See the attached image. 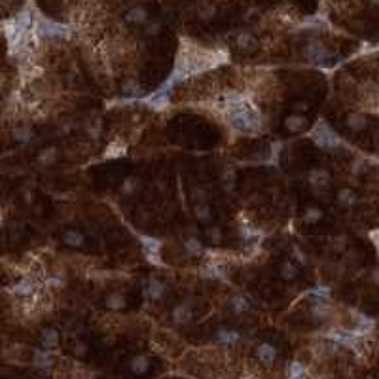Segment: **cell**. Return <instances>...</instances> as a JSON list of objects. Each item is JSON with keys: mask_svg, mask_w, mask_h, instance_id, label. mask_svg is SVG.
<instances>
[{"mask_svg": "<svg viewBox=\"0 0 379 379\" xmlns=\"http://www.w3.org/2000/svg\"><path fill=\"white\" fill-rule=\"evenodd\" d=\"M330 180H332V176H330V171H326V169H311V171L307 173V182H309L315 190H324V188H328L330 186Z\"/></svg>", "mask_w": 379, "mask_h": 379, "instance_id": "52a82bcc", "label": "cell"}, {"mask_svg": "<svg viewBox=\"0 0 379 379\" xmlns=\"http://www.w3.org/2000/svg\"><path fill=\"white\" fill-rule=\"evenodd\" d=\"M241 235H243V239L245 241H258L262 235H260L258 230H254L252 226H248V224H245V226H241Z\"/></svg>", "mask_w": 379, "mask_h": 379, "instance_id": "8d00e7d4", "label": "cell"}, {"mask_svg": "<svg viewBox=\"0 0 379 379\" xmlns=\"http://www.w3.org/2000/svg\"><path fill=\"white\" fill-rule=\"evenodd\" d=\"M205 235L209 241H213V243H220L222 241V232H220V228H207L205 230Z\"/></svg>", "mask_w": 379, "mask_h": 379, "instance_id": "60d3db41", "label": "cell"}, {"mask_svg": "<svg viewBox=\"0 0 379 379\" xmlns=\"http://www.w3.org/2000/svg\"><path fill=\"white\" fill-rule=\"evenodd\" d=\"M320 25H324V21L320 19V17H309V19H306L304 23H301V27H320Z\"/></svg>", "mask_w": 379, "mask_h": 379, "instance_id": "7bdbcfd3", "label": "cell"}, {"mask_svg": "<svg viewBox=\"0 0 379 379\" xmlns=\"http://www.w3.org/2000/svg\"><path fill=\"white\" fill-rule=\"evenodd\" d=\"M345 123L351 131H362L366 127V118L359 112H352L345 118Z\"/></svg>", "mask_w": 379, "mask_h": 379, "instance_id": "83f0119b", "label": "cell"}, {"mask_svg": "<svg viewBox=\"0 0 379 379\" xmlns=\"http://www.w3.org/2000/svg\"><path fill=\"white\" fill-rule=\"evenodd\" d=\"M87 131H89V135H91L93 139H99V133H100V121H99V120H95V121H93V125L87 127Z\"/></svg>", "mask_w": 379, "mask_h": 379, "instance_id": "ee69618b", "label": "cell"}, {"mask_svg": "<svg viewBox=\"0 0 379 379\" xmlns=\"http://www.w3.org/2000/svg\"><path fill=\"white\" fill-rule=\"evenodd\" d=\"M161 21L154 19V21H148L146 25H144V33H146V36H156V34H160L161 31Z\"/></svg>", "mask_w": 379, "mask_h": 379, "instance_id": "f35d334b", "label": "cell"}, {"mask_svg": "<svg viewBox=\"0 0 379 379\" xmlns=\"http://www.w3.org/2000/svg\"><path fill=\"white\" fill-rule=\"evenodd\" d=\"M72 352L76 355V357H84V355L87 352V345L86 343H78V345H74Z\"/></svg>", "mask_w": 379, "mask_h": 379, "instance_id": "f6af8a7d", "label": "cell"}, {"mask_svg": "<svg viewBox=\"0 0 379 379\" xmlns=\"http://www.w3.org/2000/svg\"><path fill=\"white\" fill-rule=\"evenodd\" d=\"M279 273H281V277H283L285 281H294L299 275L298 266L294 264L292 260H285V262L281 264V267H279Z\"/></svg>", "mask_w": 379, "mask_h": 379, "instance_id": "603a6c76", "label": "cell"}, {"mask_svg": "<svg viewBox=\"0 0 379 379\" xmlns=\"http://www.w3.org/2000/svg\"><path fill=\"white\" fill-rule=\"evenodd\" d=\"M61 241L65 243L67 246H84V243H86V235L80 232V230H65L63 232V235H61Z\"/></svg>", "mask_w": 379, "mask_h": 379, "instance_id": "9a60e30c", "label": "cell"}, {"mask_svg": "<svg viewBox=\"0 0 379 379\" xmlns=\"http://www.w3.org/2000/svg\"><path fill=\"white\" fill-rule=\"evenodd\" d=\"M171 93H173V91L158 89V91H154L152 95H148L146 99H144V103L150 105L154 110H163V108H167L169 107V103H171Z\"/></svg>", "mask_w": 379, "mask_h": 379, "instance_id": "ba28073f", "label": "cell"}, {"mask_svg": "<svg viewBox=\"0 0 379 379\" xmlns=\"http://www.w3.org/2000/svg\"><path fill=\"white\" fill-rule=\"evenodd\" d=\"M123 93L129 95V97H135V95L139 93V86H137V82L129 80L123 84Z\"/></svg>", "mask_w": 379, "mask_h": 379, "instance_id": "b9f144b4", "label": "cell"}, {"mask_svg": "<svg viewBox=\"0 0 379 379\" xmlns=\"http://www.w3.org/2000/svg\"><path fill=\"white\" fill-rule=\"evenodd\" d=\"M105 306H107L108 309H112V311H120V309L125 307V298H123L120 292H112V294H108Z\"/></svg>", "mask_w": 379, "mask_h": 379, "instance_id": "1f68e13d", "label": "cell"}, {"mask_svg": "<svg viewBox=\"0 0 379 379\" xmlns=\"http://www.w3.org/2000/svg\"><path fill=\"white\" fill-rule=\"evenodd\" d=\"M311 317L315 320H324L328 315H330V306H328V299H315L311 306Z\"/></svg>", "mask_w": 379, "mask_h": 379, "instance_id": "ffe728a7", "label": "cell"}, {"mask_svg": "<svg viewBox=\"0 0 379 379\" xmlns=\"http://www.w3.org/2000/svg\"><path fill=\"white\" fill-rule=\"evenodd\" d=\"M182 246H184V250H186L188 256H199V254H203V245H201V241L197 239V237H188V239L182 241Z\"/></svg>", "mask_w": 379, "mask_h": 379, "instance_id": "484cf974", "label": "cell"}, {"mask_svg": "<svg viewBox=\"0 0 379 379\" xmlns=\"http://www.w3.org/2000/svg\"><path fill=\"white\" fill-rule=\"evenodd\" d=\"M304 57H306L307 61L315 63V65H322V63L332 59L334 54L328 49V46L322 44V42L311 40V42H307L306 47H304Z\"/></svg>", "mask_w": 379, "mask_h": 379, "instance_id": "277c9868", "label": "cell"}, {"mask_svg": "<svg viewBox=\"0 0 379 379\" xmlns=\"http://www.w3.org/2000/svg\"><path fill=\"white\" fill-rule=\"evenodd\" d=\"M137 190H139V180L133 179V176H129V179H125L121 182V188H120L121 195H133Z\"/></svg>", "mask_w": 379, "mask_h": 379, "instance_id": "e575fe53", "label": "cell"}, {"mask_svg": "<svg viewBox=\"0 0 379 379\" xmlns=\"http://www.w3.org/2000/svg\"><path fill=\"white\" fill-rule=\"evenodd\" d=\"M165 292H167V286L163 285L160 279H156V277L148 279L146 286H144V294H146L148 299H152V301H160V299L165 296Z\"/></svg>", "mask_w": 379, "mask_h": 379, "instance_id": "8fae6325", "label": "cell"}, {"mask_svg": "<svg viewBox=\"0 0 379 379\" xmlns=\"http://www.w3.org/2000/svg\"><path fill=\"white\" fill-rule=\"evenodd\" d=\"M129 370L135 373V375H144L150 370V359L144 357V355H139V357H133L129 360Z\"/></svg>", "mask_w": 379, "mask_h": 379, "instance_id": "d6986e66", "label": "cell"}, {"mask_svg": "<svg viewBox=\"0 0 379 379\" xmlns=\"http://www.w3.org/2000/svg\"><path fill=\"white\" fill-rule=\"evenodd\" d=\"M4 2H6V4H10V2H15V0H4Z\"/></svg>", "mask_w": 379, "mask_h": 379, "instance_id": "f907efd6", "label": "cell"}, {"mask_svg": "<svg viewBox=\"0 0 379 379\" xmlns=\"http://www.w3.org/2000/svg\"><path fill=\"white\" fill-rule=\"evenodd\" d=\"M230 307H232L235 313H246L250 307H252V304H250V299H248V296H245V294H235L232 299H230Z\"/></svg>", "mask_w": 379, "mask_h": 379, "instance_id": "44dd1931", "label": "cell"}, {"mask_svg": "<svg viewBox=\"0 0 379 379\" xmlns=\"http://www.w3.org/2000/svg\"><path fill=\"white\" fill-rule=\"evenodd\" d=\"M44 285L49 288V286H59L61 285V279L59 277H47L46 281H44Z\"/></svg>", "mask_w": 379, "mask_h": 379, "instance_id": "bcb514c9", "label": "cell"}, {"mask_svg": "<svg viewBox=\"0 0 379 379\" xmlns=\"http://www.w3.org/2000/svg\"><path fill=\"white\" fill-rule=\"evenodd\" d=\"M241 339V334L237 330H228V328H222L216 332V341H218L222 347H233L237 345Z\"/></svg>", "mask_w": 379, "mask_h": 379, "instance_id": "5bb4252c", "label": "cell"}, {"mask_svg": "<svg viewBox=\"0 0 379 379\" xmlns=\"http://www.w3.org/2000/svg\"><path fill=\"white\" fill-rule=\"evenodd\" d=\"M373 279H375V283H379V269L373 271Z\"/></svg>", "mask_w": 379, "mask_h": 379, "instance_id": "681fc988", "label": "cell"}, {"mask_svg": "<svg viewBox=\"0 0 379 379\" xmlns=\"http://www.w3.org/2000/svg\"><path fill=\"white\" fill-rule=\"evenodd\" d=\"M220 180H222V184H224V188H226L228 192H232L233 186H235V180H237L235 169H233L232 165L224 167V171H222V174H220Z\"/></svg>", "mask_w": 379, "mask_h": 379, "instance_id": "4316f807", "label": "cell"}, {"mask_svg": "<svg viewBox=\"0 0 379 379\" xmlns=\"http://www.w3.org/2000/svg\"><path fill=\"white\" fill-rule=\"evenodd\" d=\"M55 161H57V148H46V150H42L40 154H38V163H40L42 167H49L54 165Z\"/></svg>", "mask_w": 379, "mask_h": 379, "instance_id": "f546056e", "label": "cell"}, {"mask_svg": "<svg viewBox=\"0 0 379 379\" xmlns=\"http://www.w3.org/2000/svg\"><path fill=\"white\" fill-rule=\"evenodd\" d=\"M203 273L207 277H213V279H226V267L218 266V264H211V266L203 267Z\"/></svg>", "mask_w": 379, "mask_h": 379, "instance_id": "836d02e7", "label": "cell"}, {"mask_svg": "<svg viewBox=\"0 0 379 379\" xmlns=\"http://www.w3.org/2000/svg\"><path fill=\"white\" fill-rule=\"evenodd\" d=\"M34 292V285H33V281H29V279H21L17 285H14V294H17V296H31V294Z\"/></svg>", "mask_w": 379, "mask_h": 379, "instance_id": "d6a6232c", "label": "cell"}, {"mask_svg": "<svg viewBox=\"0 0 379 379\" xmlns=\"http://www.w3.org/2000/svg\"><path fill=\"white\" fill-rule=\"evenodd\" d=\"M309 139L317 144L319 148H324V150H332V148H338L341 144V140L336 133H334L330 125L324 123V121H319L317 125L311 129L309 133Z\"/></svg>", "mask_w": 379, "mask_h": 379, "instance_id": "3957f363", "label": "cell"}, {"mask_svg": "<svg viewBox=\"0 0 379 379\" xmlns=\"http://www.w3.org/2000/svg\"><path fill=\"white\" fill-rule=\"evenodd\" d=\"M235 44H237L241 49H250V47L256 46V36H254L250 31H241V33L235 36Z\"/></svg>", "mask_w": 379, "mask_h": 379, "instance_id": "d4e9b609", "label": "cell"}, {"mask_svg": "<svg viewBox=\"0 0 379 379\" xmlns=\"http://www.w3.org/2000/svg\"><path fill=\"white\" fill-rule=\"evenodd\" d=\"M292 252H294V256L298 258V262H299V264H306V262H307V260H306V254H301V252H299V248H298V246H294V248H292Z\"/></svg>", "mask_w": 379, "mask_h": 379, "instance_id": "7dc6e473", "label": "cell"}, {"mask_svg": "<svg viewBox=\"0 0 379 379\" xmlns=\"http://www.w3.org/2000/svg\"><path fill=\"white\" fill-rule=\"evenodd\" d=\"M306 123H307L306 116H301V114H298V112H294L285 118V129L286 131H290V133H299V131H304Z\"/></svg>", "mask_w": 379, "mask_h": 379, "instance_id": "2e32d148", "label": "cell"}, {"mask_svg": "<svg viewBox=\"0 0 379 379\" xmlns=\"http://www.w3.org/2000/svg\"><path fill=\"white\" fill-rule=\"evenodd\" d=\"M33 137H34V131L31 129V125H19V127H15L14 139L17 140V142H21V144H29V142L33 140Z\"/></svg>", "mask_w": 379, "mask_h": 379, "instance_id": "f1b7e54d", "label": "cell"}, {"mask_svg": "<svg viewBox=\"0 0 379 379\" xmlns=\"http://www.w3.org/2000/svg\"><path fill=\"white\" fill-rule=\"evenodd\" d=\"M214 15H216V8H214V6H205L203 10H199V19L205 21V23L213 21Z\"/></svg>", "mask_w": 379, "mask_h": 379, "instance_id": "ab89813d", "label": "cell"}, {"mask_svg": "<svg viewBox=\"0 0 379 379\" xmlns=\"http://www.w3.org/2000/svg\"><path fill=\"white\" fill-rule=\"evenodd\" d=\"M34 33L42 36V38H63V40H68L72 36V27L65 25V23L46 19V17H36L34 19Z\"/></svg>", "mask_w": 379, "mask_h": 379, "instance_id": "7a4b0ae2", "label": "cell"}, {"mask_svg": "<svg viewBox=\"0 0 379 379\" xmlns=\"http://www.w3.org/2000/svg\"><path fill=\"white\" fill-rule=\"evenodd\" d=\"M228 110V121L230 125L239 131V133H256L262 129V116L260 110L254 107L248 99H243L235 103L233 107L226 108Z\"/></svg>", "mask_w": 379, "mask_h": 379, "instance_id": "6da1fadb", "label": "cell"}, {"mask_svg": "<svg viewBox=\"0 0 379 379\" xmlns=\"http://www.w3.org/2000/svg\"><path fill=\"white\" fill-rule=\"evenodd\" d=\"M171 319H173V322L176 326H184L188 324L190 320H192V306L190 304H179V306L174 307L173 313H171Z\"/></svg>", "mask_w": 379, "mask_h": 379, "instance_id": "7c38bea8", "label": "cell"}, {"mask_svg": "<svg viewBox=\"0 0 379 379\" xmlns=\"http://www.w3.org/2000/svg\"><path fill=\"white\" fill-rule=\"evenodd\" d=\"M320 218H322V211H320L319 207H309V209H306V213H304V222L306 224H317Z\"/></svg>", "mask_w": 379, "mask_h": 379, "instance_id": "d590c367", "label": "cell"}, {"mask_svg": "<svg viewBox=\"0 0 379 379\" xmlns=\"http://www.w3.org/2000/svg\"><path fill=\"white\" fill-rule=\"evenodd\" d=\"M123 19L127 23H131V25H146L150 21V14H148V10L144 6H133L131 10L125 12Z\"/></svg>", "mask_w": 379, "mask_h": 379, "instance_id": "30bf717a", "label": "cell"}, {"mask_svg": "<svg viewBox=\"0 0 379 379\" xmlns=\"http://www.w3.org/2000/svg\"><path fill=\"white\" fill-rule=\"evenodd\" d=\"M54 364V359H52V352L49 349H34L33 352V366L34 368H40V370H46V368H52Z\"/></svg>", "mask_w": 379, "mask_h": 379, "instance_id": "4fadbf2b", "label": "cell"}, {"mask_svg": "<svg viewBox=\"0 0 379 379\" xmlns=\"http://www.w3.org/2000/svg\"><path fill=\"white\" fill-rule=\"evenodd\" d=\"M326 338L336 341V343H339V345L349 347L352 351H359L360 349V343H359L360 336L355 332V330H332Z\"/></svg>", "mask_w": 379, "mask_h": 379, "instance_id": "5b68a950", "label": "cell"}, {"mask_svg": "<svg viewBox=\"0 0 379 379\" xmlns=\"http://www.w3.org/2000/svg\"><path fill=\"white\" fill-rule=\"evenodd\" d=\"M140 246H142V252L152 264L156 266H161V241L156 239V237H146L142 235L140 237Z\"/></svg>", "mask_w": 379, "mask_h": 379, "instance_id": "8992f818", "label": "cell"}, {"mask_svg": "<svg viewBox=\"0 0 379 379\" xmlns=\"http://www.w3.org/2000/svg\"><path fill=\"white\" fill-rule=\"evenodd\" d=\"M193 216H195L197 222L207 224V222H211V218H213V207L209 205L207 201H197V205L193 207Z\"/></svg>", "mask_w": 379, "mask_h": 379, "instance_id": "ac0fdd59", "label": "cell"}, {"mask_svg": "<svg viewBox=\"0 0 379 379\" xmlns=\"http://www.w3.org/2000/svg\"><path fill=\"white\" fill-rule=\"evenodd\" d=\"M336 201L341 207H351L359 201V197H357V193L352 192L351 188H341L338 192V195H336Z\"/></svg>", "mask_w": 379, "mask_h": 379, "instance_id": "7402d4cb", "label": "cell"}, {"mask_svg": "<svg viewBox=\"0 0 379 379\" xmlns=\"http://www.w3.org/2000/svg\"><path fill=\"white\" fill-rule=\"evenodd\" d=\"M309 296H313L315 299H330V288L328 286H317L309 290Z\"/></svg>", "mask_w": 379, "mask_h": 379, "instance_id": "74e56055", "label": "cell"}, {"mask_svg": "<svg viewBox=\"0 0 379 379\" xmlns=\"http://www.w3.org/2000/svg\"><path fill=\"white\" fill-rule=\"evenodd\" d=\"M195 199H197V201H205V192H203V190L195 192Z\"/></svg>", "mask_w": 379, "mask_h": 379, "instance_id": "c3c4849f", "label": "cell"}, {"mask_svg": "<svg viewBox=\"0 0 379 379\" xmlns=\"http://www.w3.org/2000/svg\"><path fill=\"white\" fill-rule=\"evenodd\" d=\"M306 375H307V370L301 362H290V364L286 366V377L299 379V377H306Z\"/></svg>", "mask_w": 379, "mask_h": 379, "instance_id": "4dcf8cb0", "label": "cell"}, {"mask_svg": "<svg viewBox=\"0 0 379 379\" xmlns=\"http://www.w3.org/2000/svg\"><path fill=\"white\" fill-rule=\"evenodd\" d=\"M355 322H357L355 332L359 334V336L368 334L373 328V320L370 319V317H366V315H360V313H355Z\"/></svg>", "mask_w": 379, "mask_h": 379, "instance_id": "cb8c5ba5", "label": "cell"}, {"mask_svg": "<svg viewBox=\"0 0 379 379\" xmlns=\"http://www.w3.org/2000/svg\"><path fill=\"white\" fill-rule=\"evenodd\" d=\"M256 357L262 364H273L277 360V347L269 341H262L256 345Z\"/></svg>", "mask_w": 379, "mask_h": 379, "instance_id": "9c48e42d", "label": "cell"}, {"mask_svg": "<svg viewBox=\"0 0 379 379\" xmlns=\"http://www.w3.org/2000/svg\"><path fill=\"white\" fill-rule=\"evenodd\" d=\"M59 345V332L55 330V328H46V330H42L40 334V347H44V349H55V347Z\"/></svg>", "mask_w": 379, "mask_h": 379, "instance_id": "e0dca14e", "label": "cell"}]
</instances>
